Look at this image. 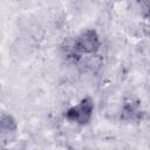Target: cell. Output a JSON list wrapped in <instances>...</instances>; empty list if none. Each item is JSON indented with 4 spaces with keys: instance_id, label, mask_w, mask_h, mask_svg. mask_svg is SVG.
Returning a JSON list of instances; mask_svg holds the SVG:
<instances>
[{
    "instance_id": "obj_4",
    "label": "cell",
    "mask_w": 150,
    "mask_h": 150,
    "mask_svg": "<svg viewBox=\"0 0 150 150\" xmlns=\"http://www.w3.org/2000/svg\"><path fill=\"white\" fill-rule=\"evenodd\" d=\"M149 14H150V8H149Z\"/></svg>"
},
{
    "instance_id": "obj_2",
    "label": "cell",
    "mask_w": 150,
    "mask_h": 150,
    "mask_svg": "<svg viewBox=\"0 0 150 150\" xmlns=\"http://www.w3.org/2000/svg\"><path fill=\"white\" fill-rule=\"evenodd\" d=\"M94 111V102L90 97H86L80 101L79 104L70 107L66 111V118L69 122H74L80 125L88 124L89 121L91 120Z\"/></svg>"
},
{
    "instance_id": "obj_1",
    "label": "cell",
    "mask_w": 150,
    "mask_h": 150,
    "mask_svg": "<svg viewBox=\"0 0 150 150\" xmlns=\"http://www.w3.org/2000/svg\"><path fill=\"white\" fill-rule=\"evenodd\" d=\"M100 46L101 42L96 30L87 29L71 41L69 53L76 56L82 54H94L100 49Z\"/></svg>"
},
{
    "instance_id": "obj_3",
    "label": "cell",
    "mask_w": 150,
    "mask_h": 150,
    "mask_svg": "<svg viewBox=\"0 0 150 150\" xmlns=\"http://www.w3.org/2000/svg\"><path fill=\"white\" fill-rule=\"evenodd\" d=\"M16 129V123L11 115H2L1 116V136H4L7 131L12 132Z\"/></svg>"
}]
</instances>
